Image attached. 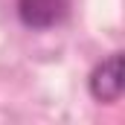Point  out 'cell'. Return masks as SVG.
Segmentation results:
<instances>
[{"label": "cell", "mask_w": 125, "mask_h": 125, "mask_svg": "<svg viewBox=\"0 0 125 125\" xmlns=\"http://www.w3.org/2000/svg\"><path fill=\"white\" fill-rule=\"evenodd\" d=\"M70 12V0H18V18L29 29L58 26Z\"/></svg>", "instance_id": "obj_1"}, {"label": "cell", "mask_w": 125, "mask_h": 125, "mask_svg": "<svg viewBox=\"0 0 125 125\" xmlns=\"http://www.w3.org/2000/svg\"><path fill=\"white\" fill-rule=\"evenodd\" d=\"M122 52H114L90 73V96L96 102H116L122 96Z\"/></svg>", "instance_id": "obj_2"}]
</instances>
